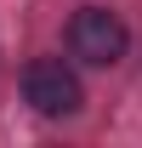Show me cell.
I'll list each match as a JSON object with an SVG mask.
<instances>
[{
	"instance_id": "cell-1",
	"label": "cell",
	"mask_w": 142,
	"mask_h": 148,
	"mask_svg": "<svg viewBox=\"0 0 142 148\" xmlns=\"http://www.w3.org/2000/svg\"><path fill=\"white\" fill-rule=\"evenodd\" d=\"M68 51L85 63V69H114L125 51H131V29H125L119 12L108 6H80L68 17Z\"/></svg>"
},
{
	"instance_id": "cell-2",
	"label": "cell",
	"mask_w": 142,
	"mask_h": 148,
	"mask_svg": "<svg viewBox=\"0 0 142 148\" xmlns=\"http://www.w3.org/2000/svg\"><path fill=\"white\" fill-rule=\"evenodd\" d=\"M23 103L46 120H68L80 114L85 103V86H80V74L63 63V57H34L29 69H23Z\"/></svg>"
}]
</instances>
